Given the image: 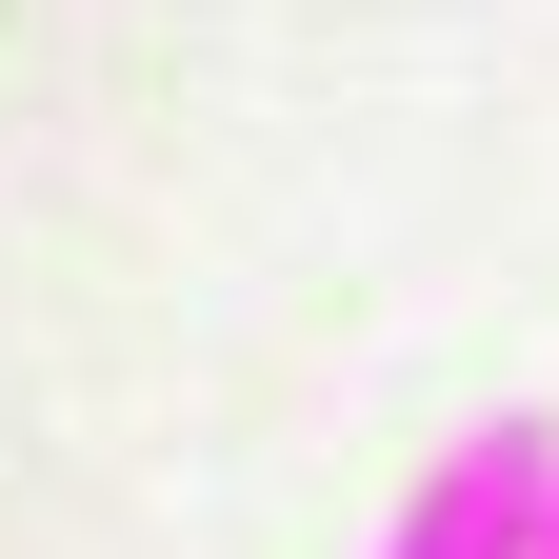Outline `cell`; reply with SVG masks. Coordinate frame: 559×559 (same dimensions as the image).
Here are the masks:
<instances>
[{"instance_id":"6da1fadb","label":"cell","mask_w":559,"mask_h":559,"mask_svg":"<svg viewBox=\"0 0 559 559\" xmlns=\"http://www.w3.org/2000/svg\"><path fill=\"white\" fill-rule=\"evenodd\" d=\"M539 500H559V440L539 419H479V440L380 520V559H539Z\"/></svg>"},{"instance_id":"7a4b0ae2","label":"cell","mask_w":559,"mask_h":559,"mask_svg":"<svg viewBox=\"0 0 559 559\" xmlns=\"http://www.w3.org/2000/svg\"><path fill=\"white\" fill-rule=\"evenodd\" d=\"M539 559H559V500H539Z\"/></svg>"}]
</instances>
